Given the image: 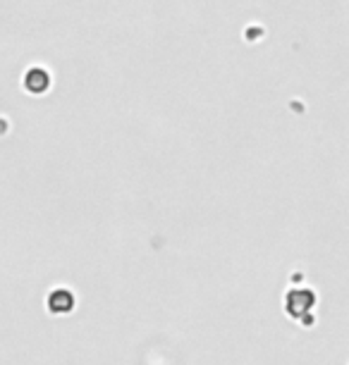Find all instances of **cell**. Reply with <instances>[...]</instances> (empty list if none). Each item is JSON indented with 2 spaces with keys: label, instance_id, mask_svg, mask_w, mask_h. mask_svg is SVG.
Returning a JSON list of instances; mask_svg holds the SVG:
<instances>
[{
  "label": "cell",
  "instance_id": "obj_1",
  "mask_svg": "<svg viewBox=\"0 0 349 365\" xmlns=\"http://www.w3.org/2000/svg\"><path fill=\"white\" fill-rule=\"evenodd\" d=\"M285 306L292 318L304 322V315H309L313 311V306H316V294L309 292V289H294V292L287 294Z\"/></svg>",
  "mask_w": 349,
  "mask_h": 365
}]
</instances>
